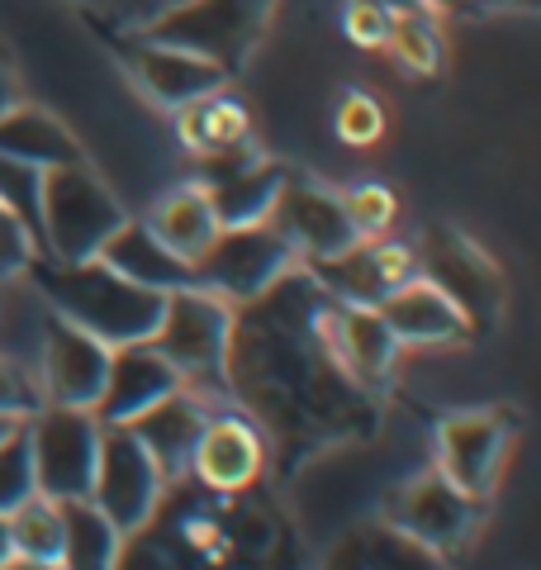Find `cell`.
Wrapping results in <instances>:
<instances>
[{"label":"cell","mask_w":541,"mask_h":570,"mask_svg":"<svg viewBox=\"0 0 541 570\" xmlns=\"http://www.w3.org/2000/svg\"><path fill=\"white\" fill-rule=\"evenodd\" d=\"M209 409L214 404H205L195 390L180 385L167 400H157L138 423H129L142 438V448L157 456V466H161V475H167L171 490L190 480V456H195V442H200V428L209 419Z\"/></svg>","instance_id":"21"},{"label":"cell","mask_w":541,"mask_h":570,"mask_svg":"<svg viewBox=\"0 0 541 570\" xmlns=\"http://www.w3.org/2000/svg\"><path fill=\"white\" fill-rule=\"evenodd\" d=\"M180 390V371L161 356L153 343H124L110 352V371H105V390L96 400V414L105 428L115 423H138L157 400Z\"/></svg>","instance_id":"20"},{"label":"cell","mask_w":541,"mask_h":570,"mask_svg":"<svg viewBox=\"0 0 541 570\" xmlns=\"http://www.w3.org/2000/svg\"><path fill=\"white\" fill-rule=\"evenodd\" d=\"M0 566H6V519H0Z\"/></svg>","instance_id":"42"},{"label":"cell","mask_w":541,"mask_h":570,"mask_svg":"<svg viewBox=\"0 0 541 570\" xmlns=\"http://www.w3.org/2000/svg\"><path fill=\"white\" fill-rule=\"evenodd\" d=\"M124 551H129V538L90 499H67L62 504V566L115 570L124 566Z\"/></svg>","instance_id":"27"},{"label":"cell","mask_w":541,"mask_h":570,"mask_svg":"<svg viewBox=\"0 0 541 570\" xmlns=\"http://www.w3.org/2000/svg\"><path fill=\"white\" fill-rule=\"evenodd\" d=\"M105 266H115L119 276H129L138 285H148V291H176V285L195 281L190 262H180L176 253H167L161 247V238L153 234L148 224H142V214H129L110 238H105V247L96 253Z\"/></svg>","instance_id":"25"},{"label":"cell","mask_w":541,"mask_h":570,"mask_svg":"<svg viewBox=\"0 0 541 570\" xmlns=\"http://www.w3.org/2000/svg\"><path fill=\"white\" fill-rule=\"evenodd\" d=\"M299 266V257L285 247V238L270 224H243V228H219L200 262L190 266L195 281L219 291L228 305H252L262 299L281 276H291Z\"/></svg>","instance_id":"11"},{"label":"cell","mask_w":541,"mask_h":570,"mask_svg":"<svg viewBox=\"0 0 541 570\" xmlns=\"http://www.w3.org/2000/svg\"><path fill=\"white\" fill-rule=\"evenodd\" d=\"M323 291L295 266L262 299L238 309L228 347L233 404L262 423V433L304 448L366 442L381 428V400L352 385L314 343V314Z\"/></svg>","instance_id":"1"},{"label":"cell","mask_w":541,"mask_h":570,"mask_svg":"<svg viewBox=\"0 0 541 570\" xmlns=\"http://www.w3.org/2000/svg\"><path fill=\"white\" fill-rule=\"evenodd\" d=\"M24 433H29L39 494L58 499V504L86 499L90 480H96L105 423L90 414V409H77V404H39L24 419Z\"/></svg>","instance_id":"9"},{"label":"cell","mask_w":541,"mask_h":570,"mask_svg":"<svg viewBox=\"0 0 541 570\" xmlns=\"http://www.w3.org/2000/svg\"><path fill=\"white\" fill-rule=\"evenodd\" d=\"M333 134L347 148H375L385 138V105L371 91H361V86H347L333 110Z\"/></svg>","instance_id":"29"},{"label":"cell","mask_w":541,"mask_h":570,"mask_svg":"<svg viewBox=\"0 0 541 570\" xmlns=\"http://www.w3.org/2000/svg\"><path fill=\"white\" fill-rule=\"evenodd\" d=\"M375 6H385V10H413L419 0H375Z\"/></svg>","instance_id":"40"},{"label":"cell","mask_w":541,"mask_h":570,"mask_svg":"<svg viewBox=\"0 0 541 570\" xmlns=\"http://www.w3.org/2000/svg\"><path fill=\"white\" fill-rule=\"evenodd\" d=\"M375 519L390 532H400L423 561H456L480 542L490 504L456 490L437 466H423L404 475L400 485H390Z\"/></svg>","instance_id":"5"},{"label":"cell","mask_w":541,"mask_h":570,"mask_svg":"<svg viewBox=\"0 0 541 570\" xmlns=\"http://www.w3.org/2000/svg\"><path fill=\"white\" fill-rule=\"evenodd\" d=\"M413 253H419V272L427 281H437L471 314L475 328H494V318L503 314V272L475 238H465L451 224H437Z\"/></svg>","instance_id":"15"},{"label":"cell","mask_w":541,"mask_h":570,"mask_svg":"<svg viewBox=\"0 0 541 570\" xmlns=\"http://www.w3.org/2000/svg\"><path fill=\"white\" fill-rule=\"evenodd\" d=\"M475 14H532L537 0H471Z\"/></svg>","instance_id":"38"},{"label":"cell","mask_w":541,"mask_h":570,"mask_svg":"<svg viewBox=\"0 0 541 570\" xmlns=\"http://www.w3.org/2000/svg\"><path fill=\"white\" fill-rule=\"evenodd\" d=\"M142 224L153 228L161 238L167 253H176L180 262H200L205 247L219 238V209L209 200V186L205 181H180V186H167L157 200L142 209Z\"/></svg>","instance_id":"22"},{"label":"cell","mask_w":541,"mask_h":570,"mask_svg":"<svg viewBox=\"0 0 541 570\" xmlns=\"http://www.w3.org/2000/svg\"><path fill=\"white\" fill-rule=\"evenodd\" d=\"M176 119V138L195 163H209V157H224V153H238L252 142V110L224 86L195 105H180L171 115Z\"/></svg>","instance_id":"23"},{"label":"cell","mask_w":541,"mask_h":570,"mask_svg":"<svg viewBox=\"0 0 541 570\" xmlns=\"http://www.w3.org/2000/svg\"><path fill=\"white\" fill-rule=\"evenodd\" d=\"M124 77L134 81V91L153 105L161 115H176L180 105H195L214 91L233 86L228 71L205 58V52H190V48H176V43H161L148 39V33H124Z\"/></svg>","instance_id":"12"},{"label":"cell","mask_w":541,"mask_h":570,"mask_svg":"<svg viewBox=\"0 0 541 570\" xmlns=\"http://www.w3.org/2000/svg\"><path fill=\"white\" fill-rule=\"evenodd\" d=\"M423 10H432L437 20H446V14H461V10H471V0H419Z\"/></svg>","instance_id":"39"},{"label":"cell","mask_w":541,"mask_h":570,"mask_svg":"<svg viewBox=\"0 0 541 570\" xmlns=\"http://www.w3.org/2000/svg\"><path fill=\"white\" fill-rule=\"evenodd\" d=\"M33 257H39V243H33V234L20 219H14L6 205H0V291L29 276Z\"/></svg>","instance_id":"33"},{"label":"cell","mask_w":541,"mask_h":570,"mask_svg":"<svg viewBox=\"0 0 541 570\" xmlns=\"http://www.w3.org/2000/svg\"><path fill=\"white\" fill-rule=\"evenodd\" d=\"M342 205H347L356 238H385L394 219H400V195L381 181H361L352 190H342Z\"/></svg>","instance_id":"31"},{"label":"cell","mask_w":541,"mask_h":570,"mask_svg":"<svg viewBox=\"0 0 541 570\" xmlns=\"http://www.w3.org/2000/svg\"><path fill=\"white\" fill-rule=\"evenodd\" d=\"M304 276L337 305H381L400 281L419 272V253L400 238H356L352 247H342L333 257L299 262Z\"/></svg>","instance_id":"17"},{"label":"cell","mask_w":541,"mask_h":570,"mask_svg":"<svg viewBox=\"0 0 541 570\" xmlns=\"http://www.w3.org/2000/svg\"><path fill=\"white\" fill-rule=\"evenodd\" d=\"M276 6L281 0H180V6H171L161 20H153L138 33L205 52L228 77H238L252 62V52L262 48L270 20H276Z\"/></svg>","instance_id":"6"},{"label":"cell","mask_w":541,"mask_h":570,"mask_svg":"<svg viewBox=\"0 0 541 570\" xmlns=\"http://www.w3.org/2000/svg\"><path fill=\"white\" fill-rule=\"evenodd\" d=\"M110 352L115 347H105L100 337H90L86 328L43 309L39 343H33V366H29L43 404L96 409L105 390V371H110Z\"/></svg>","instance_id":"13"},{"label":"cell","mask_w":541,"mask_h":570,"mask_svg":"<svg viewBox=\"0 0 541 570\" xmlns=\"http://www.w3.org/2000/svg\"><path fill=\"white\" fill-rule=\"evenodd\" d=\"M167 475H161L157 456L142 448V438L129 423L105 428L100 438V461H96V480H90V504H96L105 519H110L124 538H142L157 519L161 504H167Z\"/></svg>","instance_id":"7"},{"label":"cell","mask_w":541,"mask_h":570,"mask_svg":"<svg viewBox=\"0 0 541 570\" xmlns=\"http://www.w3.org/2000/svg\"><path fill=\"white\" fill-rule=\"evenodd\" d=\"M24 100V86H20V67H14L10 58V48L0 43V115L14 110V105Z\"/></svg>","instance_id":"37"},{"label":"cell","mask_w":541,"mask_h":570,"mask_svg":"<svg viewBox=\"0 0 541 570\" xmlns=\"http://www.w3.org/2000/svg\"><path fill=\"white\" fill-rule=\"evenodd\" d=\"M77 6L96 10L100 20H110L124 33H138V29H148L153 20H161L171 6H180V0H77Z\"/></svg>","instance_id":"36"},{"label":"cell","mask_w":541,"mask_h":570,"mask_svg":"<svg viewBox=\"0 0 541 570\" xmlns=\"http://www.w3.org/2000/svg\"><path fill=\"white\" fill-rule=\"evenodd\" d=\"M24 281L39 291V299L52 314L86 328L90 337H100L105 347L148 343L161 324V305H167V291H148V285L119 276L115 266H105L100 257L86 262L33 257Z\"/></svg>","instance_id":"2"},{"label":"cell","mask_w":541,"mask_h":570,"mask_svg":"<svg viewBox=\"0 0 541 570\" xmlns=\"http://www.w3.org/2000/svg\"><path fill=\"white\" fill-rule=\"evenodd\" d=\"M6 566L58 570L62 566V504L48 494H29L6 519Z\"/></svg>","instance_id":"26"},{"label":"cell","mask_w":541,"mask_h":570,"mask_svg":"<svg viewBox=\"0 0 541 570\" xmlns=\"http://www.w3.org/2000/svg\"><path fill=\"white\" fill-rule=\"evenodd\" d=\"M119 190L77 157V163L48 167L39 186V257L48 262H86L96 257L105 238L129 219Z\"/></svg>","instance_id":"4"},{"label":"cell","mask_w":541,"mask_h":570,"mask_svg":"<svg viewBox=\"0 0 541 570\" xmlns=\"http://www.w3.org/2000/svg\"><path fill=\"white\" fill-rule=\"evenodd\" d=\"M375 309L385 314V324L394 337H400V347H423V352L427 347H465L475 337L471 314L423 272L400 281Z\"/></svg>","instance_id":"19"},{"label":"cell","mask_w":541,"mask_h":570,"mask_svg":"<svg viewBox=\"0 0 541 570\" xmlns=\"http://www.w3.org/2000/svg\"><path fill=\"white\" fill-rule=\"evenodd\" d=\"M266 224L285 238V247H291L299 262L333 257L342 247L356 243V228L347 219V205H342V190L314 181V176L299 171V167H291V176H285Z\"/></svg>","instance_id":"16"},{"label":"cell","mask_w":541,"mask_h":570,"mask_svg":"<svg viewBox=\"0 0 541 570\" xmlns=\"http://www.w3.org/2000/svg\"><path fill=\"white\" fill-rule=\"evenodd\" d=\"M29 494H39V480H33V452L20 423L14 433L0 438V519H10Z\"/></svg>","instance_id":"30"},{"label":"cell","mask_w":541,"mask_h":570,"mask_svg":"<svg viewBox=\"0 0 541 570\" xmlns=\"http://www.w3.org/2000/svg\"><path fill=\"white\" fill-rule=\"evenodd\" d=\"M432 466L480 504H494L518 448V423L499 409H451L432 423Z\"/></svg>","instance_id":"8"},{"label":"cell","mask_w":541,"mask_h":570,"mask_svg":"<svg viewBox=\"0 0 541 570\" xmlns=\"http://www.w3.org/2000/svg\"><path fill=\"white\" fill-rule=\"evenodd\" d=\"M39 404H43V395H39V385H33V371L0 352V414L29 419Z\"/></svg>","instance_id":"35"},{"label":"cell","mask_w":541,"mask_h":570,"mask_svg":"<svg viewBox=\"0 0 541 570\" xmlns=\"http://www.w3.org/2000/svg\"><path fill=\"white\" fill-rule=\"evenodd\" d=\"M233 328H238V305H228L219 291H209L200 281H186L167 291L161 324L148 343L180 371V385L219 409V404H233V390L224 376Z\"/></svg>","instance_id":"3"},{"label":"cell","mask_w":541,"mask_h":570,"mask_svg":"<svg viewBox=\"0 0 541 570\" xmlns=\"http://www.w3.org/2000/svg\"><path fill=\"white\" fill-rule=\"evenodd\" d=\"M390 20H394V10L375 6V0H347V6H342V33H347L352 48H366V52L385 48Z\"/></svg>","instance_id":"34"},{"label":"cell","mask_w":541,"mask_h":570,"mask_svg":"<svg viewBox=\"0 0 541 570\" xmlns=\"http://www.w3.org/2000/svg\"><path fill=\"white\" fill-rule=\"evenodd\" d=\"M24 419H10V414H0V438H6V433H14V428H20Z\"/></svg>","instance_id":"41"},{"label":"cell","mask_w":541,"mask_h":570,"mask_svg":"<svg viewBox=\"0 0 541 570\" xmlns=\"http://www.w3.org/2000/svg\"><path fill=\"white\" fill-rule=\"evenodd\" d=\"M205 176L200 181L209 186V200L219 209V224L224 228H243V224H266L270 219V205L291 176V163L262 153L257 142H247L238 153H224V157H209L200 163Z\"/></svg>","instance_id":"18"},{"label":"cell","mask_w":541,"mask_h":570,"mask_svg":"<svg viewBox=\"0 0 541 570\" xmlns=\"http://www.w3.org/2000/svg\"><path fill=\"white\" fill-rule=\"evenodd\" d=\"M0 153L14 157V163H29V167H62V163H77L86 157L81 138L67 129V124L43 110V105H33L29 96L14 105V110L0 115Z\"/></svg>","instance_id":"24"},{"label":"cell","mask_w":541,"mask_h":570,"mask_svg":"<svg viewBox=\"0 0 541 570\" xmlns=\"http://www.w3.org/2000/svg\"><path fill=\"white\" fill-rule=\"evenodd\" d=\"M314 343L371 400H381V404L390 400L404 347L375 305H337V299L323 295V305L314 314Z\"/></svg>","instance_id":"10"},{"label":"cell","mask_w":541,"mask_h":570,"mask_svg":"<svg viewBox=\"0 0 541 570\" xmlns=\"http://www.w3.org/2000/svg\"><path fill=\"white\" fill-rule=\"evenodd\" d=\"M385 52L404 71H413V77H442V67H446V39H442L437 14L423 10V6L394 10Z\"/></svg>","instance_id":"28"},{"label":"cell","mask_w":541,"mask_h":570,"mask_svg":"<svg viewBox=\"0 0 541 570\" xmlns=\"http://www.w3.org/2000/svg\"><path fill=\"white\" fill-rule=\"evenodd\" d=\"M39 186H43L39 167L14 163V157L0 153V205L29 228L33 243H39Z\"/></svg>","instance_id":"32"},{"label":"cell","mask_w":541,"mask_h":570,"mask_svg":"<svg viewBox=\"0 0 541 570\" xmlns=\"http://www.w3.org/2000/svg\"><path fill=\"white\" fill-rule=\"evenodd\" d=\"M270 442L262 433V423L238 404L209 409V419L200 428L190 456V480L209 494H247L266 475Z\"/></svg>","instance_id":"14"}]
</instances>
